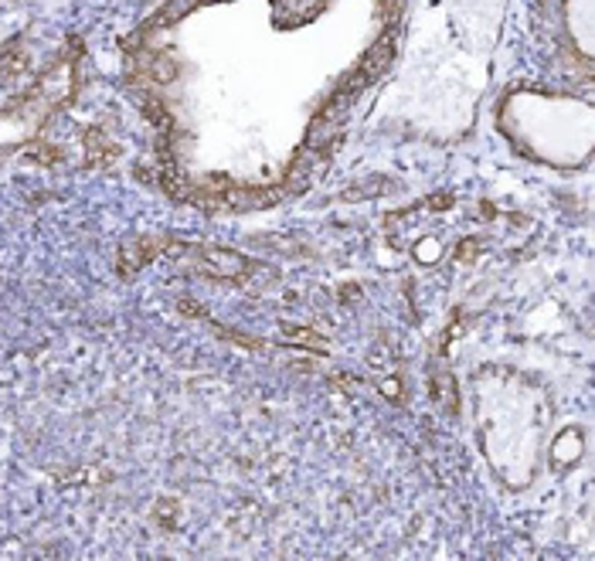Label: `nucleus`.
<instances>
[{"mask_svg": "<svg viewBox=\"0 0 595 561\" xmlns=\"http://www.w3.org/2000/svg\"><path fill=\"white\" fill-rule=\"evenodd\" d=\"M24 156H28V160H38V164H45V167H51V164H58V160H61V150L55 146V143H34V146L24 150Z\"/></svg>", "mask_w": 595, "mask_h": 561, "instance_id": "nucleus-4", "label": "nucleus"}, {"mask_svg": "<svg viewBox=\"0 0 595 561\" xmlns=\"http://www.w3.org/2000/svg\"><path fill=\"white\" fill-rule=\"evenodd\" d=\"M381 391L388 395V398H398V378H388V381H381Z\"/></svg>", "mask_w": 595, "mask_h": 561, "instance_id": "nucleus-8", "label": "nucleus"}, {"mask_svg": "<svg viewBox=\"0 0 595 561\" xmlns=\"http://www.w3.org/2000/svg\"><path fill=\"white\" fill-rule=\"evenodd\" d=\"M21 68H24V55H21V51H7V55L0 58V78H14Z\"/></svg>", "mask_w": 595, "mask_h": 561, "instance_id": "nucleus-5", "label": "nucleus"}, {"mask_svg": "<svg viewBox=\"0 0 595 561\" xmlns=\"http://www.w3.org/2000/svg\"><path fill=\"white\" fill-rule=\"evenodd\" d=\"M164 238H157V235H143V238H137V242H126L120 249V262H116V269H120V276H133L137 269H143V265L150 262L153 255H160L164 252Z\"/></svg>", "mask_w": 595, "mask_h": 561, "instance_id": "nucleus-1", "label": "nucleus"}, {"mask_svg": "<svg viewBox=\"0 0 595 561\" xmlns=\"http://www.w3.org/2000/svg\"><path fill=\"white\" fill-rule=\"evenodd\" d=\"M476 252V242H466V249H459V259H470Z\"/></svg>", "mask_w": 595, "mask_h": 561, "instance_id": "nucleus-9", "label": "nucleus"}, {"mask_svg": "<svg viewBox=\"0 0 595 561\" xmlns=\"http://www.w3.org/2000/svg\"><path fill=\"white\" fill-rule=\"evenodd\" d=\"M116 156H120V146H112L99 129H89V133H85V160H89L92 167H102V164L116 160Z\"/></svg>", "mask_w": 595, "mask_h": 561, "instance_id": "nucleus-3", "label": "nucleus"}, {"mask_svg": "<svg viewBox=\"0 0 595 561\" xmlns=\"http://www.w3.org/2000/svg\"><path fill=\"white\" fill-rule=\"evenodd\" d=\"M286 333H290L296 343H306V347H313V351H323V347H327V341H323V337H317L313 330H293L290 327Z\"/></svg>", "mask_w": 595, "mask_h": 561, "instance_id": "nucleus-6", "label": "nucleus"}, {"mask_svg": "<svg viewBox=\"0 0 595 561\" xmlns=\"http://www.w3.org/2000/svg\"><path fill=\"white\" fill-rule=\"evenodd\" d=\"M432 395H443V405L446 408H453V381H449V378H439V381H436V385H432Z\"/></svg>", "mask_w": 595, "mask_h": 561, "instance_id": "nucleus-7", "label": "nucleus"}, {"mask_svg": "<svg viewBox=\"0 0 595 561\" xmlns=\"http://www.w3.org/2000/svg\"><path fill=\"white\" fill-rule=\"evenodd\" d=\"M198 265L204 272H211V276H228V279L245 276V269H248V262H245L242 255H235L228 249H201Z\"/></svg>", "mask_w": 595, "mask_h": 561, "instance_id": "nucleus-2", "label": "nucleus"}]
</instances>
